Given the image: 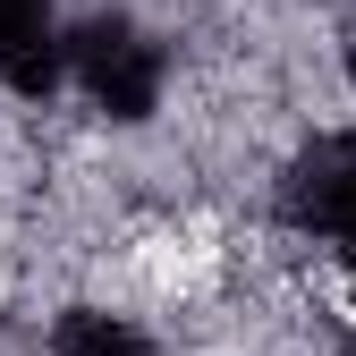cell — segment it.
Instances as JSON below:
<instances>
[{"label":"cell","instance_id":"cell-1","mask_svg":"<svg viewBox=\"0 0 356 356\" xmlns=\"http://www.w3.org/2000/svg\"><path fill=\"white\" fill-rule=\"evenodd\" d=\"M68 76L85 85V102H94L102 119L136 127V119L161 111L170 51H161V34L136 26L127 9H94V17H76V26H68Z\"/></svg>","mask_w":356,"mask_h":356},{"label":"cell","instance_id":"cell-2","mask_svg":"<svg viewBox=\"0 0 356 356\" xmlns=\"http://www.w3.org/2000/svg\"><path fill=\"white\" fill-rule=\"evenodd\" d=\"M280 220L297 238H314L323 254L356 263V127L297 145V161L280 170Z\"/></svg>","mask_w":356,"mask_h":356},{"label":"cell","instance_id":"cell-3","mask_svg":"<svg viewBox=\"0 0 356 356\" xmlns=\"http://www.w3.org/2000/svg\"><path fill=\"white\" fill-rule=\"evenodd\" d=\"M60 76H68V34L51 17V0H0V85L42 102Z\"/></svg>","mask_w":356,"mask_h":356},{"label":"cell","instance_id":"cell-4","mask_svg":"<svg viewBox=\"0 0 356 356\" xmlns=\"http://www.w3.org/2000/svg\"><path fill=\"white\" fill-rule=\"evenodd\" d=\"M51 356H161L145 331H127L119 314H94V305H68L60 331H51Z\"/></svg>","mask_w":356,"mask_h":356},{"label":"cell","instance_id":"cell-5","mask_svg":"<svg viewBox=\"0 0 356 356\" xmlns=\"http://www.w3.org/2000/svg\"><path fill=\"white\" fill-rule=\"evenodd\" d=\"M348 85H356V26H348Z\"/></svg>","mask_w":356,"mask_h":356},{"label":"cell","instance_id":"cell-6","mask_svg":"<svg viewBox=\"0 0 356 356\" xmlns=\"http://www.w3.org/2000/svg\"><path fill=\"white\" fill-rule=\"evenodd\" d=\"M348 348H356V331H348Z\"/></svg>","mask_w":356,"mask_h":356}]
</instances>
